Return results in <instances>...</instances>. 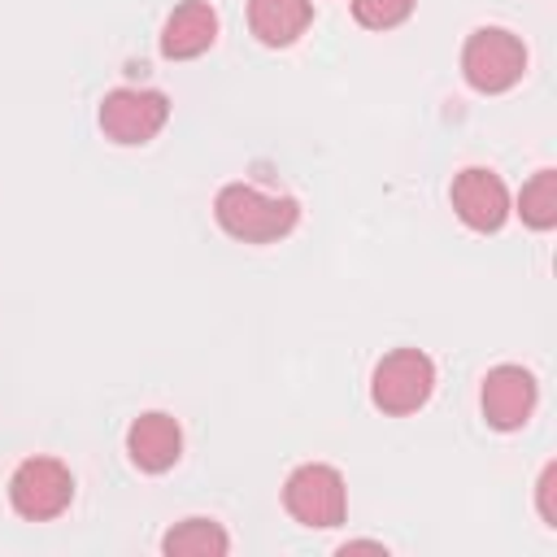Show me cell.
<instances>
[{"label": "cell", "instance_id": "8992f818", "mask_svg": "<svg viewBox=\"0 0 557 557\" xmlns=\"http://www.w3.org/2000/svg\"><path fill=\"white\" fill-rule=\"evenodd\" d=\"M104 139L122 144V148H139L148 139L161 135V126L170 122V96L157 87H113L100 100L96 113Z\"/></svg>", "mask_w": 557, "mask_h": 557}, {"label": "cell", "instance_id": "2e32d148", "mask_svg": "<svg viewBox=\"0 0 557 557\" xmlns=\"http://www.w3.org/2000/svg\"><path fill=\"white\" fill-rule=\"evenodd\" d=\"M361 548L383 553V544H379V540H348V544H339V553H361Z\"/></svg>", "mask_w": 557, "mask_h": 557}, {"label": "cell", "instance_id": "52a82bcc", "mask_svg": "<svg viewBox=\"0 0 557 557\" xmlns=\"http://www.w3.org/2000/svg\"><path fill=\"white\" fill-rule=\"evenodd\" d=\"M448 200H453V213L479 235H496L505 226V218L513 213L505 178L496 170H487V165H466L461 174H453Z\"/></svg>", "mask_w": 557, "mask_h": 557}, {"label": "cell", "instance_id": "9c48e42d", "mask_svg": "<svg viewBox=\"0 0 557 557\" xmlns=\"http://www.w3.org/2000/svg\"><path fill=\"white\" fill-rule=\"evenodd\" d=\"M126 453L144 474H165L183 457V426L165 409H148L126 426Z\"/></svg>", "mask_w": 557, "mask_h": 557}, {"label": "cell", "instance_id": "5bb4252c", "mask_svg": "<svg viewBox=\"0 0 557 557\" xmlns=\"http://www.w3.org/2000/svg\"><path fill=\"white\" fill-rule=\"evenodd\" d=\"M418 0H352V22L366 30H396L413 17Z\"/></svg>", "mask_w": 557, "mask_h": 557}, {"label": "cell", "instance_id": "277c9868", "mask_svg": "<svg viewBox=\"0 0 557 557\" xmlns=\"http://www.w3.org/2000/svg\"><path fill=\"white\" fill-rule=\"evenodd\" d=\"M283 509L309 531H331L348 518V483L331 461H305L283 483Z\"/></svg>", "mask_w": 557, "mask_h": 557}, {"label": "cell", "instance_id": "9a60e30c", "mask_svg": "<svg viewBox=\"0 0 557 557\" xmlns=\"http://www.w3.org/2000/svg\"><path fill=\"white\" fill-rule=\"evenodd\" d=\"M535 509H540L544 527L557 531V461H548L540 470V479H535Z\"/></svg>", "mask_w": 557, "mask_h": 557}, {"label": "cell", "instance_id": "3957f363", "mask_svg": "<svg viewBox=\"0 0 557 557\" xmlns=\"http://www.w3.org/2000/svg\"><path fill=\"white\" fill-rule=\"evenodd\" d=\"M435 392V361L422 348H392L370 370V400L387 418L418 413Z\"/></svg>", "mask_w": 557, "mask_h": 557}, {"label": "cell", "instance_id": "4fadbf2b", "mask_svg": "<svg viewBox=\"0 0 557 557\" xmlns=\"http://www.w3.org/2000/svg\"><path fill=\"white\" fill-rule=\"evenodd\" d=\"M518 218L531 231H553L557 226V170H540L522 183L518 191Z\"/></svg>", "mask_w": 557, "mask_h": 557}, {"label": "cell", "instance_id": "8fae6325", "mask_svg": "<svg viewBox=\"0 0 557 557\" xmlns=\"http://www.w3.org/2000/svg\"><path fill=\"white\" fill-rule=\"evenodd\" d=\"M313 26V0H248V30L265 48H292Z\"/></svg>", "mask_w": 557, "mask_h": 557}, {"label": "cell", "instance_id": "ba28073f", "mask_svg": "<svg viewBox=\"0 0 557 557\" xmlns=\"http://www.w3.org/2000/svg\"><path fill=\"white\" fill-rule=\"evenodd\" d=\"M535 400H540V383L527 366H492L483 374V387H479V405H483V418L487 426L496 431H518L531 422L535 413Z\"/></svg>", "mask_w": 557, "mask_h": 557}, {"label": "cell", "instance_id": "7c38bea8", "mask_svg": "<svg viewBox=\"0 0 557 557\" xmlns=\"http://www.w3.org/2000/svg\"><path fill=\"white\" fill-rule=\"evenodd\" d=\"M161 553L165 557H226L231 535L213 518H183L161 535Z\"/></svg>", "mask_w": 557, "mask_h": 557}, {"label": "cell", "instance_id": "30bf717a", "mask_svg": "<svg viewBox=\"0 0 557 557\" xmlns=\"http://www.w3.org/2000/svg\"><path fill=\"white\" fill-rule=\"evenodd\" d=\"M218 44V9L209 0H178L161 26L165 61H196Z\"/></svg>", "mask_w": 557, "mask_h": 557}, {"label": "cell", "instance_id": "6da1fadb", "mask_svg": "<svg viewBox=\"0 0 557 557\" xmlns=\"http://www.w3.org/2000/svg\"><path fill=\"white\" fill-rule=\"evenodd\" d=\"M213 218L239 244H278L283 235L296 231L300 205H296V196L261 191L252 183H226L213 196Z\"/></svg>", "mask_w": 557, "mask_h": 557}, {"label": "cell", "instance_id": "5b68a950", "mask_svg": "<svg viewBox=\"0 0 557 557\" xmlns=\"http://www.w3.org/2000/svg\"><path fill=\"white\" fill-rule=\"evenodd\" d=\"M74 500V474L57 457H26L9 474V505L26 522H52Z\"/></svg>", "mask_w": 557, "mask_h": 557}, {"label": "cell", "instance_id": "7a4b0ae2", "mask_svg": "<svg viewBox=\"0 0 557 557\" xmlns=\"http://www.w3.org/2000/svg\"><path fill=\"white\" fill-rule=\"evenodd\" d=\"M527 74V44L505 26H479L461 44V78L479 96H500Z\"/></svg>", "mask_w": 557, "mask_h": 557}]
</instances>
